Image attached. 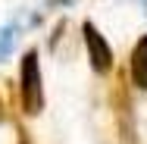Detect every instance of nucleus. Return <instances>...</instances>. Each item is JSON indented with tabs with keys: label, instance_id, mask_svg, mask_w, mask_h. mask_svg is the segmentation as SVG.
Returning <instances> with one entry per match:
<instances>
[{
	"label": "nucleus",
	"instance_id": "f257e3e1",
	"mask_svg": "<svg viewBox=\"0 0 147 144\" xmlns=\"http://www.w3.org/2000/svg\"><path fill=\"white\" fill-rule=\"evenodd\" d=\"M22 107H25L28 116L44 110V85H41L38 50H28V53L22 57Z\"/></svg>",
	"mask_w": 147,
	"mask_h": 144
},
{
	"label": "nucleus",
	"instance_id": "f03ea898",
	"mask_svg": "<svg viewBox=\"0 0 147 144\" xmlns=\"http://www.w3.org/2000/svg\"><path fill=\"white\" fill-rule=\"evenodd\" d=\"M85 31V44H88V59L91 66H94V72H100V75H107L110 69H113V50H110V44H107V38L97 31L94 22H85L82 25Z\"/></svg>",
	"mask_w": 147,
	"mask_h": 144
},
{
	"label": "nucleus",
	"instance_id": "7ed1b4c3",
	"mask_svg": "<svg viewBox=\"0 0 147 144\" xmlns=\"http://www.w3.org/2000/svg\"><path fill=\"white\" fill-rule=\"evenodd\" d=\"M131 78H135L138 88L147 91V34L135 44V50H131Z\"/></svg>",
	"mask_w": 147,
	"mask_h": 144
},
{
	"label": "nucleus",
	"instance_id": "20e7f679",
	"mask_svg": "<svg viewBox=\"0 0 147 144\" xmlns=\"http://www.w3.org/2000/svg\"><path fill=\"white\" fill-rule=\"evenodd\" d=\"M13 41H16V25H6L0 31V57H6V50H9Z\"/></svg>",
	"mask_w": 147,
	"mask_h": 144
},
{
	"label": "nucleus",
	"instance_id": "39448f33",
	"mask_svg": "<svg viewBox=\"0 0 147 144\" xmlns=\"http://www.w3.org/2000/svg\"><path fill=\"white\" fill-rule=\"evenodd\" d=\"M0 119H3V107H0Z\"/></svg>",
	"mask_w": 147,
	"mask_h": 144
}]
</instances>
